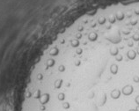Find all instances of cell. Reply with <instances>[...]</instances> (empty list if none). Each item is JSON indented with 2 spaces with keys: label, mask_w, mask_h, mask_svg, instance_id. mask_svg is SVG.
Segmentation results:
<instances>
[{
  "label": "cell",
  "mask_w": 139,
  "mask_h": 111,
  "mask_svg": "<svg viewBox=\"0 0 139 111\" xmlns=\"http://www.w3.org/2000/svg\"><path fill=\"white\" fill-rule=\"evenodd\" d=\"M121 92H122V93L123 95H125V96H130V95L132 94L133 92H134V87H133L132 85H126V86H123Z\"/></svg>",
  "instance_id": "6da1fadb"
},
{
  "label": "cell",
  "mask_w": 139,
  "mask_h": 111,
  "mask_svg": "<svg viewBox=\"0 0 139 111\" xmlns=\"http://www.w3.org/2000/svg\"><path fill=\"white\" fill-rule=\"evenodd\" d=\"M121 94H122V92L119 89H114L110 92V97L114 100H117L121 97Z\"/></svg>",
  "instance_id": "7a4b0ae2"
},
{
  "label": "cell",
  "mask_w": 139,
  "mask_h": 111,
  "mask_svg": "<svg viewBox=\"0 0 139 111\" xmlns=\"http://www.w3.org/2000/svg\"><path fill=\"white\" fill-rule=\"evenodd\" d=\"M137 51L133 50V49H130L127 52V56L130 60H134L135 58L137 57Z\"/></svg>",
  "instance_id": "3957f363"
},
{
  "label": "cell",
  "mask_w": 139,
  "mask_h": 111,
  "mask_svg": "<svg viewBox=\"0 0 139 111\" xmlns=\"http://www.w3.org/2000/svg\"><path fill=\"white\" fill-rule=\"evenodd\" d=\"M118 70H119V67L118 65L114 64V65H112L110 66V72H111L113 75H116V74L118 73Z\"/></svg>",
  "instance_id": "277c9868"
},
{
  "label": "cell",
  "mask_w": 139,
  "mask_h": 111,
  "mask_svg": "<svg viewBox=\"0 0 139 111\" xmlns=\"http://www.w3.org/2000/svg\"><path fill=\"white\" fill-rule=\"evenodd\" d=\"M62 108L63 109H69L70 108V102H62Z\"/></svg>",
  "instance_id": "5b68a950"
},
{
  "label": "cell",
  "mask_w": 139,
  "mask_h": 111,
  "mask_svg": "<svg viewBox=\"0 0 139 111\" xmlns=\"http://www.w3.org/2000/svg\"><path fill=\"white\" fill-rule=\"evenodd\" d=\"M132 39L135 42H139V34H134L132 36Z\"/></svg>",
  "instance_id": "8992f818"
},
{
  "label": "cell",
  "mask_w": 139,
  "mask_h": 111,
  "mask_svg": "<svg viewBox=\"0 0 139 111\" xmlns=\"http://www.w3.org/2000/svg\"><path fill=\"white\" fill-rule=\"evenodd\" d=\"M133 81H134L135 83H139V77L138 76H134L133 77Z\"/></svg>",
  "instance_id": "52a82bcc"
},
{
  "label": "cell",
  "mask_w": 139,
  "mask_h": 111,
  "mask_svg": "<svg viewBox=\"0 0 139 111\" xmlns=\"http://www.w3.org/2000/svg\"><path fill=\"white\" fill-rule=\"evenodd\" d=\"M135 102H136V103H137V106H139V95H137V97H136V99H135Z\"/></svg>",
  "instance_id": "ba28073f"
},
{
  "label": "cell",
  "mask_w": 139,
  "mask_h": 111,
  "mask_svg": "<svg viewBox=\"0 0 139 111\" xmlns=\"http://www.w3.org/2000/svg\"><path fill=\"white\" fill-rule=\"evenodd\" d=\"M136 110H137V111H139V106H137V108H136Z\"/></svg>",
  "instance_id": "9c48e42d"
},
{
  "label": "cell",
  "mask_w": 139,
  "mask_h": 111,
  "mask_svg": "<svg viewBox=\"0 0 139 111\" xmlns=\"http://www.w3.org/2000/svg\"><path fill=\"white\" fill-rule=\"evenodd\" d=\"M129 111H137V110H136V109H130Z\"/></svg>",
  "instance_id": "30bf717a"
}]
</instances>
